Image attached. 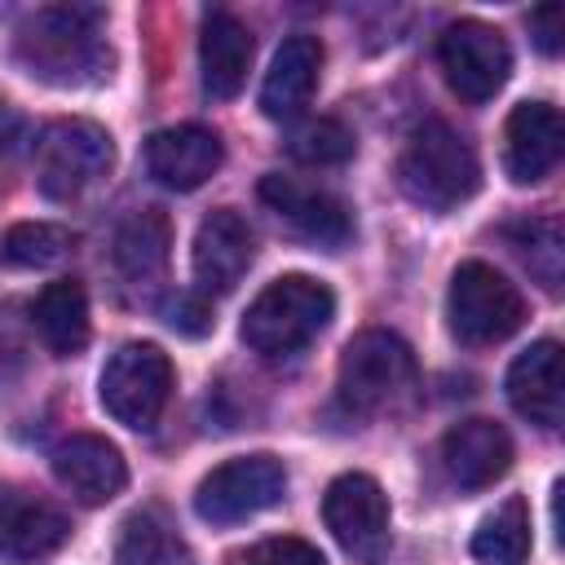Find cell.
Segmentation results:
<instances>
[{
    "mask_svg": "<svg viewBox=\"0 0 565 565\" xmlns=\"http://www.w3.org/2000/svg\"><path fill=\"white\" fill-rule=\"evenodd\" d=\"M353 150H358L353 128L340 124V119H331V115L300 119V124L287 132V154L300 159V163H313V168L344 163V159H353Z\"/></svg>",
    "mask_w": 565,
    "mask_h": 565,
    "instance_id": "obj_26",
    "label": "cell"
},
{
    "mask_svg": "<svg viewBox=\"0 0 565 565\" xmlns=\"http://www.w3.org/2000/svg\"><path fill=\"white\" fill-rule=\"evenodd\" d=\"M163 322H168L172 331H181V335H207V331H212V309H207L203 296L181 291V296L163 300Z\"/></svg>",
    "mask_w": 565,
    "mask_h": 565,
    "instance_id": "obj_29",
    "label": "cell"
},
{
    "mask_svg": "<svg viewBox=\"0 0 565 565\" xmlns=\"http://www.w3.org/2000/svg\"><path fill=\"white\" fill-rule=\"evenodd\" d=\"M252 31L230 13V9H212L203 13V35H199V71H203V93L212 102H230L238 97V88L247 84V66H252Z\"/></svg>",
    "mask_w": 565,
    "mask_h": 565,
    "instance_id": "obj_19",
    "label": "cell"
},
{
    "mask_svg": "<svg viewBox=\"0 0 565 565\" xmlns=\"http://www.w3.org/2000/svg\"><path fill=\"white\" fill-rule=\"evenodd\" d=\"M565 150V124L561 110L547 102H521L508 115L503 128V168L516 185H534L543 181Z\"/></svg>",
    "mask_w": 565,
    "mask_h": 565,
    "instance_id": "obj_13",
    "label": "cell"
},
{
    "mask_svg": "<svg viewBox=\"0 0 565 565\" xmlns=\"http://www.w3.org/2000/svg\"><path fill=\"white\" fill-rule=\"evenodd\" d=\"M260 199H265L296 234H305L309 243L344 247L349 234H353L349 207H344L335 194H327V190H318V185H305V181H296V177H282V172L260 177Z\"/></svg>",
    "mask_w": 565,
    "mask_h": 565,
    "instance_id": "obj_14",
    "label": "cell"
},
{
    "mask_svg": "<svg viewBox=\"0 0 565 565\" xmlns=\"http://www.w3.org/2000/svg\"><path fill=\"white\" fill-rule=\"evenodd\" d=\"M168 247H172L168 216L159 207H141L115 234V265L132 282H154L168 269Z\"/></svg>",
    "mask_w": 565,
    "mask_h": 565,
    "instance_id": "obj_22",
    "label": "cell"
},
{
    "mask_svg": "<svg viewBox=\"0 0 565 565\" xmlns=\"http://www.w3.org/2000/svg\"><path fill=\"white\" fill-rule=\"evenodd\" d=\"M115 163L110 132L93 119H57L35 141V185L44 199H79Z\"/></svg>",
    "mask_w": 565,
    "mask_h": 565,
    "instance_id": "obj_5",
    "label": "cell"
},
{
    "mask_svg": "<svg viewBox=\"0 0 565 565\" xmlns=\"http://www.w3.org/2000/svg\"><path fill=\"white\" fill-rule=\"evenodd\" d=\"M53 477L79 503H106L128 486V463L115 441L97 433H75L53 450Z\"/></svg>",
    "mask_w": 565,
    "mask_h": 565,
    "instance_id": "obj_16",
    "label": "cell"
},
{
    "mask_svg": "<svg viewBox=\"0 0 565 565\" xmlns=\"http://www.w3.org/2000/svg\"><path fill=\"white\" fill-rule=\"evenodd\" d=\"M446 318H450L455 340H463V344H499V340H508L521 327L525 300H521V291L494 265L463 260L450 274Z\"/></svg>",
    "mask_w": 565,
    "mask_h": 565,
    "instance_id": "obj_7",
    "label": "cell"
},
{
    "mask_svg": "<svg viewBox=\"0 0 565 565\" xmlns=\"http://www.w3.org/2000/svg\"><path fill=\"white\" fill-rule=\"evenodd\" d=\"M530 35H534L539 53L556 57L561 44H565V9H561V4H543V9H534V13H530Z\"/></svg>",
    "mask_w": 565,
    "mask_h": 565,
    "instance_id": "obj_30",
    "label": "cell"
},
{
    "mask_svg": "<svg viewBox=\"0 0 565 565\" xmlns=\"http://www.w3.org/2000/svg\"><path fill=\"white\" fill-rule=\"evenodd\" d=\"M441 463L459 490H486L512 468V437L494 419H463L441 437Z\"/></svg>",
    "mask_w": 565,
    "mask_h": 565,
    "instance_id": "obj_17",
    "label": "cell"
},
{
    "mask_svg": "<svg viewBox=\"0 0 565 565\" xmlns=\"http://www.w3.org/2000/svg\"><path fill=\"white\" fill-rule=\"evenodd\" d=\"M106 415L132 433H150L172 397V362L159 344H124L110 353L97 380Z\"/></svg>",
    "mask_w": 565,
    "mask_h": 565,
    "instance_id": "obj_6",
    "label": "cell"
},
{
    "mask_svg": "<svg viewBox=\"0 0 565 565\" xmlns=\"http://www.w3.org/2000/svg\"><path fill=\"white\" fill-rule=\"evenodd\" d=\"M102 26H106V13L93 4L40 9L35 18L22 22L13 40V57L40 84H57V88L93 84L106 75V62H110Z\"/></svg>",
    "mask_w": 565,
    "mask_h": 565,
    "instance_id": "obj_1",
    "label": "cell"
},
{
    "mask_svg": "<svg viewBox=\"0 0 565 565\" xmlns=\"http://www.w3.org/2000/svg\"><path fill=\"white\" fill-rule=\"evenodd\" d=\"M530 547H534V534H530L525 499L499 503L472 530V561L477 565H525L530 561Z\"/></svg>",
    "mask_w": 565,
    "mask_h": 565,
    "instance_id": "obj_24",
    "label": "cell"
},
{
    "mask_svg": "<svg viewBox=\"0 0 565 565\" xmlns=\"http://www.w3.org/2000/svg\"><path fill=\"white\" fill-rule=\"evenodd\" d=\"M437 62L446 71V84L481 106L490 102L503 84H508V71H512V49L503 40L499 26L490 22H477V18H463V22H450L437 40Z\"/></svg>",
    "mask_w": 565,
    "mask_h": 565,
    "instance_id": "obj_10",
    "label": "cell"
},
{
    "mask_svg": "<svg viewBox=\"0 0 565 565\" xmlns=\"http://www.w3.org/2000/svg\"><path fill=\"white\" fill-rule=\"evenodd\" d=\"M512 243H516L521 260L530 265V274H539V282L547 291H556L561 287V225L556 221L512 225Z\"/></svg>",
    "mask_w": 565,
    "mask_h": 565,
    "instance_id": "obj_27",
    "label": "cell"
},
{
    "mask_svg": "<svg viewBox=\"0 0 565 565\" xmlns=\"http://www.w3.org/2000/svg\"><path fill=\"white\" fill-rule=\"evenodd\" d=\"M18 141H22V115L0 102V154H9Z\"/></svg>",
    "mask_w": 565,
    "mask_h": 565,
    "instance_id": "obj_31",
    "label": "cell"
},
{
    "mask_svg": "<svg viewBox=\"0 0 565 565\" xmlns=\"http://www.w3.org/2000/svg\"><path fill=\"white\" fill-rule=\"evenodd\" d=\"M331 313H335V296L327 282L309 274H282L247 305L238 335L252 353L278 358L305 349L331 322Z\"/></svg>",
    "mask_w": 565,
    "mask_h": 565,
    "instance_id": "obj_3",
    "label": "cell"
},
{
    "mask_svg": "<svg viewBox=\"0 0 565 565\" xmlns=\"http://www.w3.org/2000/svg\"><path fill=\"white\" fill-rule=\"evenodd\" d=\"M287 494V468L274 455H243L212 468L194 490V512L207 525H238Z\"/></svg>",
    "mask_w": 565,
    "mask_h": 565,
    "instance_id": "obj_9",
    "label": "cell"
},
{
    "mask_svg": "<svg viewBox=\"0 0 565 565\" xmlns=\"http://www.w3.org/2000/svg\"><path fill=\"white\" fill-rule=\"evenodd\" d=\"M411 384H415V353L402 335L371 327L344 344L340 371H335V393L349 415H375V411L393 406Z\"/></svg>",
    "mask_w": 565,
    "mask_h": 565,
    "instance_id": "obj_4",
    "label": "cell"
},
{
    "mask_svg": "<svg viewBox=\"0 0 565 565\" xmlns=\"http://www.w3.org/2000/svg\"><path fill=\"white\" fill-rule=\"evenodd\" d=\"M75 247V234L53 221H18L0 234V265L4 269H49L66 260Z\"/></svg>",
    "mask_w": 565,
    "mask_h": 565,
    "instance_id": "obj_25",
    "label": "cell"
},
{
    "mask_svg": "<svg viewBox=\"0 0 565 565\" xmlns=\"http://www.w3.org/2000/svg\"><path fill=\"white\" fill-rule=\"evenodd\" d=\"M225 159V146L212 128L203 124H177V128H159L146 141V168L159 185L168 190H199Z\"/></svg>",
    "mask_w": 565,
    "mask_h": 565,
    "instance_id": "obj_15",
    "label": "cell"
},
{
    "mask_svg": "<svg viewBox=\"0 0 565 565\" xmlns=\"http://www.w3.org/2000/svg\"><path fill=\"white\" fill-rule=\"evenodd\" d=\"M31 318H35V331L49 344L53 358H71V353H79L88 344V296H84V287L75 278L49 282L35 296Z\"/></svg>",
    "mask_w": 565,
    "mask_h": 565,
    "instance_id": "obj_21",
    "label": "cell"
},
{
    "mask_svg": "<svg viewBox=\"0 0 565 565\" xmlns=\"http://www.w3.org/2000/svg\"><path fill=\"white\" fill-rule=\"evenodd\" d=\"M66 539H71V516L53 499L0 481V561L31 565L53 556Z\"/></svg>",
    "mask_w": 565,
    "mask_h": 565,
    "instance_id": "obj_11",
    "label": "cell"
},
{
    "mask_svg": "<svg viewBox=\"0 0 565 565\" xmlns=\"http://www.w3.org/2000/svg\"><path fill=\"white\" fill-rule=\"evenodd\" d=\"M115 565H194V556L159 508H141L119 525Z\"/></svg>",
    "mask_w": 565,
    "mask_h": 565,
    "instance_id": "obj_23",
    "label": "cell"
},
{
    "mask_svg": "<svg viewBox=\"0 0 565 565\" xmlns=\"http://www.w3.org/2000/svg\"><path fill=\"white\" fill-rule=\"evenodd\" d=\"M322 525L358 565H380L393 547L388 534V494L366 472H340L322 494Z\"/></svg>",
    "mask_w": 565,
    "mask_h": 565,
    "instance_id": "obj_8",
    "label": "cell"
},
{
    "mask_svg": "<svg viewBox=\"0 0 565 565\" xmlns=\"http://www.w3.org/2000/svg\"><path fill=\"white\" fill-rule=\"evenodd\" d=\"M397 185L424 212H450V207L468 203L481 185L477 150L450 124L428 119L411 132V141L397 159Z\"/></svg>",
    "mask_w": 565,
    "mask_h": 565,
    "instance_id": "obj_2",
    "label": "cell"
},
{
    "mask_svg": "<svg viewBox=\"0 0 565 565\" xmlns=\"http://www.w3.org/2000/svg\"><path fill=\"white\" fill-rule=\"evenodd\" d=\"M318 71H322V44L313 35H287L265 71L260 110L269 119H296L305 110V102L313 97Z\"/></svg>",
    "mask_w": 565,
    "mask_h": 565,
    "instance_id": "obj_20",
    "label": "cell"
},
{
    "mask_svg": "<svg viewBox=\"0 0 565 565\" xmlns=\"http://www.w3.org/2000/svg\"><path fill=\"white\" fill-rule=\"evenodd\" d=\"M252 260H256L252 225L234 207L207 212L199 234H194V282H199V296L234 291Z\"/></svg>",
    "mask_w": 565,
    "mask_h": 565,
    "instance_id": "obj_12",
    "label": "cell"
},
{
    "mask_svg": "<svg viewBox=\"0 0 565 565\" xmlns=\"http://www.w3.org/2000/svg\"><path fill=\"white\" fill-rule=\"evenodd\" d=\"M234 565H327V561L305 539H265V543L247 547L243 556H234Z\"/></svg>",
    "mask_w": 565,
    "mask_h": 565,
    "instance_id": "obj_28",
    "label": "cell"
},
{
    "mask_svg": "<svg viewBox=\"0 0 565 565\" xmlns=\"http://www.w3.org/2000/svg\"><path fill=\"white\" fill-rule=\"evenodd\" d=\"M508 402L521 419L539 428H561L565 415V388H561V344L534 340L516 362L508 366Z\"/></svg>",
    "mask_w": 565,
    "mask_h": 565,
    "instance_id": "obj_18",
    "label": "cell"
}]
</instances>
